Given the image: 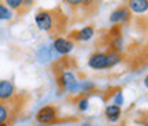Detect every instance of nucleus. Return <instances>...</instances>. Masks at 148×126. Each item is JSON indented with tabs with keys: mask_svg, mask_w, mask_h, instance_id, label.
I'll return each mask as SVG.
<instances>
[{
	"mask_svg": "<svg viewBox=\"0 0 148 126\" xmlns=\"http://www.w3.org/2000/svg\"><path fill=\"white\" fill-rule=\"evenodd\" d=\"M36 119L42 125H51L58 121V111L53 105H44L38 110L36 115Z\"/></svg>",
	"mask_w": 148,
	"mask_h": 126,
	"instance_id": "5",
	"label": "nucleus"
},
{
	"mask_svg": "<svg viewBox=\"0 0 148 126\" xmlns=\"http://www.w3.org/2000/svg\"><path fill=\"white\" fill-rule=\"evenodd\" d=\"M130 18V10L127 5H121L118 7L110 16V21L112 23H121V22H126Z\"/></svg>",
	"mask_w": 148,
	"mask_h": 126,
	"instance_id": "6",
	"label": "nucleus"
},
{
	"mask_svg": "<svg viewBox=\"0 0 148 126\" xmlns=\"http://www.w3.org/2000/svg\"><path fill=\"white\" fill-rule=\"evenodd\" d=\"M127 7L134 12H145L148 10V0H132L127 3Z\"/></svg>",
	"mask_w": 148,
	"mask_h": 126,
	"instance_id": "11",
	"label": "nucleus"
},
{
	"mask_svg": "<svg viewBox=\"0 0 148 126\" xmlns=\"http://www.w3.org/2000/svg\"><path fill=\"white\" fill-rule=\"evenodd\" d=\"M95 34V30H93V27L92 26H86V27H82L81 30H77L71 33V38L74 40H77V41H88L90 40L92 37Z\"/></svg>",
	"mask_w": 148,
	"mask_h": 126,
	"instance_id": "9",
	"label": "nucleus"
},
{
	"mask_svg": "<svg viewBox=\"0 0 148 126\" xmlns=\"http://www.w3.org/2000/svg\"><path fill=\"white\" fill-rule=\"evenodd\" d=\"M38 29L48 34L58 37L66 29V15L58 8L55 10H40L34 16Z\"/></svg>",
	"mask_w": 148,
	"mask_h": 126,
	"instance_id": "1",
	"label": "nucleus"
},
{
	"mask_svg": "<svg viewBox=\"0 0 148 126\" xmlns=\"http://www.w3.org/2000/svg\"><path fill=\"white\" fill-rule=\"evenodd\" d=\"M53 48L58 51L59 53H69L71 49L74 48V42L71 40H67V38H63V37H58L55 38L53 41Z\"/></svg>",
	"mask_w": 148,
	"mask_h": 126,
	"instance_id": "8",
	"label": "nucleus"
},
{
	"mask_svg": "<svg viewBox=\"0 0 148 126\" xmlns=\"http://www.w3.org/2000/svg\"><path fill=\"white\" fill-rule=\"evenodd\" d=\"M0 126H7V123H0Z\"/></svg>",
	"mask_w": 148,
	"mask_h": 126,
	"instance_id": "16",
	"label": "nucleus"
},
{
	"mask_svg": "<svg viewBox=\"0 0 148 126\" xmlns=\"http://www.w3.org/2000/svg\"><path fill=\"white\" fill-rule=\"evenodd\" d=\"M67 59L69 58H64L63 60H60L59 64H62V68L58 70V84L60 85L62 89L66 90H71L75 88L77 85V79H75V75H74L73 71H69L67 70Z\"/></svg>",
	"mask_w": 148,
	"mask_h": 126,
	"instance_id": "4",
	"label": "nucleus"
},
{
	"mask_svg": "<svg viewBox=\"0 0 148 126\" xmlns=\"http://www.w3.org/2000/svg\"><path fill=\"white\" fill-rule=\"evenodd\" d=\"M11 16H12V12L7 8V5L0 3V19L7 21V19H11Z\"/></svg>",
	"mask_w": 148,
	"mask_h": 126,
	"instance_id": "13",
	"label": "nucleus"
},
{
	"mask_svg": "<svg viewBox=\"0 0 148 126\" xmlns=\"http://www.w3.org/2000/svg\"><path fill=\"white\" fill-rule=\"evenodd\" d=\"M22 104V97L18 94L10 100H0V123H8L14 121L15 115L21 111Z\"/></svg>",
	"mask_w": 148,
	"mask_h": 126,
	"instance_id": "2",
	"label": "nucleus"
},
{
	"mask_svg": "<svg viewBox=\"0 0 148 126\" xmlns=\"http://www.w3.org/2000/svg\"><path fill=\"white\" fill-rule=\"evenodd\" d=\"M106 116L108 118V121L111 122H115L119 116H121V108H119V105H108L106 108Z\"/></svg>",
	"mask_w": 148,
	"mask_h": 126,
	"instance_id": "12",
	"label": "nucleus"
},
{
	"mask_svg": "<svg viewBox=\"0 0 148 126\" xmlns=\"http://www.w3.org/2000/svg\"><path fill=\"white\" fill-rule=\"evenodd\" d=\"M121 60V56L118 52H95L92 53L88 59V64L92 68H110L115 66L116 63Z\"/></svg>",
	"mask_w": 148,
	"mask_h": 126,
	"instance_id": "3",
	"label": "nucleus"
},
{
	"mask_svg": "<svg viewBox=\"0 0 148 126\" xmlns=\"http://www.w3.org/2000/svg\"><path fill=\"white\" fill-rule=\"evenodd\" d=\"M84 126H90V125H89V123H85V125H84Z\"/></svg>",
	"mask_w": 148,
	"mask_h": 126,
	"instance_id": "17",
	"label": "nucleus"
},
{
	"mask_svg": "<svg viewBox=\"0 0 148 126\" xmlns=\"http://www.w3.org/2000/svg\"><path fill=\"white\" fill-rule=\"evenodd\" d=\"M77 104H78V108L81 111L86 110V108H88V99H86V97H81V99L78 100V103H77Z\"/></svg>",
	"mask_w": 148,
	"mask_h": 126,
	"instance_id": "14",
	"label": "nucleus"
},
{
	"mask_svg": "<svg viewBox=\"0 0 148 126\" xmlns=\"http://www.w3.org/2000/svg\"><path fill=\"white\" fill-rule=\"evenodd\" d=\"M5 4L14 8V10H18L19 12H23L26 11L27 8H30V5L33 4V1H23V0H7Z\"/></svg>",
	"mask_w": 148,
	"mask_h": 126,
	"instance_id": "10",
	"label": "nucleus"
},
{
	"mask_svg": "<svg viewBox=\"0 0 148 126\" xmlns=\"http://www.w3.org/2000/svg\"><path fill=\"white\" fill-rule=\"evenodd\" d=\"M144 84H145V86H147V88H148V75H147V77H145V79H144Z\"/></svg>",
	"mask_w": 148,
	"mask_h": 126,
	"instance_id": "15",
	"label": "nucleus"
},
{
	"mask_svg": "<svg viewBox=\"0 0 148 126\" xmlns=\"http://www.w3.org/2000/svg\"><path fill=\"white\" fill-rule=\"evenodd\" d=\"M16 94L15 86L11 81H0V100H10Z\"/></svg>",
	"mask_w": 148,
	"mask_h": 126,
	"instance_id": "7",
	"label": "nucleus"
}]
</instances>
